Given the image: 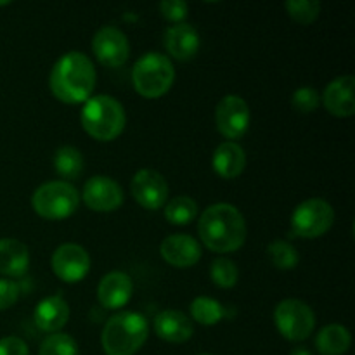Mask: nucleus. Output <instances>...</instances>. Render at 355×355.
<instances>
[{
    "instance_id": "obj_34",
    "label": "nucleus",
    "mask_w": 355,
    "mask_h": 355,
    "mask_svg": "<svg viewBox=\"0 0 355 355\" xmlns=\"http://www.w3.org/2000/svg\"><path fill=\"white\" fill-rule=\"evenodd\" d=\"M291 355H312V354L309 352L307 349H304V347H298V349H295L293 352H291Z\"/></svg>"
},
{
    "instance_id": "obj_25",
    "label": "nucleus",
    "mask_w": 355,
    "mask_h": 355,
    "mask_svg": "<svg viewBox=\"0 0 355 355\" xmlns=\"http://www.w3.org/2000/svg\"><path fill=\"white\" fill-rule=\"evenodd\" d=\"M198 203L189 196H175L165 207V218L173 225H187L196 218Z\"/></svg>"
},
{
    "instance_id": "obj_19",
    "label": "nucleus",
    "mask_w": 355,
    "mask_h": 355,
    "mask_svg": "<svg viewBox=\"0 0 355 355\" xmlns=\"http://www.w3.org/2000/svg\"><path fill=\"white\" fill-rule=\"evenodd\" d=\"M155 331L158 338L168 343H184L193 336L191 319L180 311H163L155 319Z\"/></svg>"
},
{
    "instance_id": "obj_20",
    "label": "nucleus",
    "mask_w": 355,
    "mask_h": 355,
    "mask_svg": "<svg viewBox=\"0 0 355 355\" xmlns=\"http://www.w3.org/2000/svg\"><path fill=\"white\" fill-rule=\"evenodd\" d=\"M211 166H214L215 173L220 175L222 179H236V177H239L245 172V149L239 144H236V142H222V144L217 146V149L214 151Z\"/></svg>"
},
{
    "instance_id": "obj_33",
    "label": "nucleus",
    "mask_w": 355,
    "mask_h": 355,
    "mask_svg": "<svg viewBox=\"0 0 355 355\" xmlns=\"http://www.w3.org/2000/svg\"><path fill=\"white\" fill-rule=\"evenodd\" d=\"M0 355H30L26 342L17 336H6L0 340Z\"/></svg>"
},
{
    "instance_id": "obj_6",
    "label": "nucleus",
    "mask_w": 355,
    "mask_h": 355,
    "mask_svg": "<svg viewBox=\"0 0 355 355\" xmlns=\"http://www.w3.org/2000/svg\"><path fill=\"white\" fill-rule=\"evenodd\" d=\"M80 205V194L64 180H52L38 187L31 196L35 214L47 220H62L71 217Z\"/></svg>"
},
{
    "instance_id": "obj_29",
    "label": "nucleus",
    "mask_w": 355,
    "mask_h": 355,
    "mask_svg": "<svg viewBox=\"0 0 355 355\" xmlns=\"http://www.w3.org/2000/svg\"><path fill=\"white\" fill-rule=\"evenodd\" d=\"M38 355H78V347L69 335L52 333L44 340Z\"/></svg>"
},
{
    "instance_id": "obj_21",
    "label": "nucleus",
    "mask_w": 355,
    "mask_h": 355,
    "mask_svg": "<svg viewBox=\"0 0 355 355\" xmlns=\"http://www.w3.org/2000/svg\"><path fill=\"white\" fill-rule=\"evenodd\" d=\"M30 267V252L17 239H0V274L7 277H23Z\"/></svg>"
},
{
    "instance_id": "obj_16",
    "label": "nucleus",
    "mask_w": 355,
    "mask_h": 355,
    "mask_svg": "<svg viewBox=\"0 0 355 355\" xmlns=\"http://www.w3.org/2000/svg\"><path fill=\"white\" fill-rule=\"evenodd\" d=\"M354 76H338L333 82L328 83L324 89L321 101L326 110L338 118H349L355 113V101H354Z\"/></svg>"
},
{
    "instance_id": "obj_13",
    "label": "nucleus",
    "mask_w": 355,
    "mask_h": 355,
    "mask_svg": "<svg viewBox=\"0 0 355 355\" xmlns=\"http://www.w3.org/2000/svg\"><path fill=\"white\" fill-rule=\"evenodd\" d=\"M83 201L94 211H114L123 203L120 184L106 175L92 177L83 186Z\"/></svg>"
},
{
    "instance_id": "obj_12",
    "label": "nucleus",
    "mask_w": 355,
    "mask_h": 355,
    "mask_svg": "<svg viewBox=\"0 0 355 355\" xmlns=\"http://www.w3.org/2000/svg\"><path fill=\"white\" fill-rule=\"evenodd\" d=\"M134 200L146 210H159L168 198V184L165 177L151 168L139 170L130 182Z\"/></svg>"
},
{
    "instance_id": "obj_17",
    "label": "nucleus",
    "mask_w": 355,
    "mask_h": 355,
    "mask_svg": "<svg viewBox=\"0 0 355 355\" xmlns=\"http://www.w3.org/2000/svg\"><path fill=\"white\" fill-rule=\"evenodd\" d=\"M165 47L177 61H189L200 51V33L193 24H173L165 33Z\"/></svg>"
},
{
    "instance_id": "obj_3",
    "label": "nucleus",
    "mask_w": 355,
    "mask_h": 355,
    "mask_svg": "<svg viewBox=\"0 0 355 355\" xmlns=\"http://www.w3.org/2000/svg\"><path fill=\"white\" fill-rule=\"evenodd\" d=\"M149 335L148 319L139 312H120L107 319L101 335L106 355H134Z\"/></svg>"
},
{
    "instance_id": "obj_30",
    "label": "nucleus",
    "mask_w": 355,
    "mask_h": 355,
    "mask_svg": "<svg viewBox=\"0 0 355 355\" xmlns=\"http://www.w3.org/2000/svg\"><path fill=\"white\" fill-rule=\"evenodd\" d=\"M319 104H321V96H319L318 90L311 89V87H302V89L295 90L293 96H291V106L302 114L314 113Z\"/></svg>"
},
{
    "instance_id": "obj_35",
    "label": "nucleus",
    "mask_w": 355,
    "mask_h": 355,
    "mask_svg": "<svg viewBox=\"0 0 355 355\" xmlns=\"http://www.w3.org/2000/svg\"><path fill=\"white\" fill-rule=\"evenodd\" d=\"M0 6H9V2H0Z\"/></svg>"
},
{
    "instance_id": "obj_5",
    "label": "nucleus",
    "mask_w": 355,
    "mask_h": 355,
    "mask_svg": "<svg viewBox=\"0 0 355 355\" xmlns=\"http://www.w3.org/2000/svg\"><path fill=\"white\" fill-rule=\"evenodd\" d=\"M175 69L172 61L159 52H148L137 59L132 69V82L139 96L146 99H158L165 96L173 85Z\"/></svg>"
},
{
    "instance_id": "obj_1",
    "label": "nucleus",
    "mask_w": 355,
    "mask_h": 355,
    "mask_svg": "<svg viewBox=\"0 0 355 355\" xmlns=\"http://www.w3.org/2000/svg\"><path fill=\"white\" fill-rule=\"evenodd\" d=\"M49 87L61 103H87L96 87V68L89 55L78 51L61 55L49 76Z\"/></svg>"
},
{
    "instance_id": "obj_32",
    "label": "nucleus",
    "mask_w": 355,
    "mask_h": 355,
    "mask_svg": "<svg viewBox=\"0 0 355 355\" xmlns=\"http://www.w3.org/2000/svg\"><path fill=\"white\" fill-rule=\"evenodd\" d=\"M19 286L14 281L0 279V311L10 309L19 298Z\"/></svg>"
},
{
    "instance_id": "obj_2",
    "label": "nucleus",
    "mask_w": 355,
    "mask_h": 355,
    "mask_svg": "<svg viewBox=\"0 0 355 355\" xmlns=\"http://www.w3.org/2000/svg\"><path fill=\"white\" fill-rule=\"evenodd\" d=\"M198 232L208 250L217 253H232L245 245L246 220L234 205L217 203L203 211L198 224Z\"/></svg>"
},
{
    "instance_id": "obj_18",
    "label": "nucleus",
    "mask_w": 355,
    "mask_h": 355,
    "mask_svg": "<svg viewBox=\"0 0 355 355\" xmlns=\"http://www.w3.org/2000/svg\"><path fill=\"white\" fill-rule=\"evenodd\" d=\"M69 319V307L61 295L47 297L35 307L33 321L45 333H58Z\"/></svg>"
},
{
    "instance_id": "obj_11",
    "label": "nucleus",
    "mask_w": 355,
    "mask_h": 355,
    "mask_svg": "<svg viewBox=\"0 0 355 355\" xmlns=\"http://www.w3.org/2000/svg\"><path fill=\"white\" fill-rule=\"evenodd\" d=\"M52 270L64 283H80L90 270V255L83 246L64 243L52 253Z\"/></svg>"
},
{
    "instance_id": "obj_26",
    "label": "nucleus",
    "mask_w": 355,
    "mask_h": 355,
    "mask_svg": "<svg viewBox=\"0 0 355 355\" xmlns=\"http://www.w3.org/2000/svg\"><path fill=\"white\" fill-rule=\"evenodd\" d=\"M267 253H269V259L272 262V266L281 270L295 269L298 263V253L295 250V246L291 243L283 241V239L270 243L267 246Z\"/></svg>"
},
{
    "instance_id": "obj_9",
    "label": "nucleus",
    "mask_w": 355,
    "mask_h": 355,
    "mask_svg": "<svg viewBox=\"0 0 355 355\" xmlns=\"http://www.w3.org/2000/svg\"><path fill=\"white\" fill-rule=\"evenodd\" d=\"M215 125L217 130L231 142H234V139H241L250 127V107L246 101L236 94L222 97L215 107Z\"/></svg>"
},
{
    "instance_id": "obj_24",
    "label": "nucleus",
    "mask_w": 355,
    "mask_h": 355,
    "mask_svg": "<svg viewBox=\"0 0 355 355\" xmlns=\"http://www.w3.org/2000/svg\"><path fill=\"white\" fill-rule=\"evenodd\" d=\"M225 315L224 305L210 297H198L191 304V318L203 326H214Z\"/></svg>"
},
{
    "instance_id": "obj_4",
    "label": "nucleus",
    "mask_w": 355,
    "mask_h": 355,
    "mask_svg": "<svg viewBox=\"0 0 355 355\" xmlns=\"http://www.w3.org/2000/svg\"><path fill=\"white\" fill-rule=\"evenodd\" d=\"M80 121L87 134L101 142L114 141L123 132L127 116L125 110L114 97L94 96L83 106Z\"/></svg>"
},
{
    "instance_id": "obj_36",
    "label": "nucleus",
    "mask_w": 355,
    "mask_h": 355,
    "mask_svg": "<svg viewBox=\"0 0 355 355\" xmlns=\"http://www.w3.org/2000/svg\"><path fill=\"white\" fill-rule=\"evenodd\" d=\"M200 355H210V354H200Z\"/></svg>"
},
{
    "instance_id": "obj_8",
    "label": "nucleus",
    "mask_w": 355,
    "mask_h": 355,
    "mask_svg": "<svg viewBox=\"0 0 355 355\" xmlns=\"http://www.w3.org/2000/svg\"><path fill=\"white\" fill-rule=\"evenodd\" d=\"M335 222V210L321 198H312L295 208L291 215V231L304 239L321 238L331 229Z\"/></svg>"
},
{
    "instance_id": "obj_14",
    "label": "nucleus",
    "mask_w": 355,
    "mask_h": 355,
    "mask_svg": "<svg viewBox=\"0 0 355 355\" xmlns=\"http://www.w3.org/2000/svg\"><path fill=\"white\" fill-rule=\"evenodd\" d=\"M159 253L168 266L186 269L200 262L201 246L187 234H170L159 245Z\"/></svg>"
},
{
    "instance_id": "obj_7",
    "label": "nucleus",
    "mask_w": 355,
    "mask_h": 355,
    "mask_svg": "<svg viewBox=\"0 0 355 355\" xmlns=\"http://www.w3.org/2000/svg\"><path fill=\"white\" fill-rule=\"evenodd\" d=\"M277 331L290 342H304L314 333L315 314L305 302L286 298L279 302L274 311Z\"/></svg>"
},
{
    "instance_id": "obj_27",
    "label": "nucleus",
    "mask_w": 355,
    "mask_h": 355,
    "mask_svg": "<svg viewBox=\"0 0 355 355\" xmlns=\"http://www.w3.org/2000/svg\"><path fill=\"white\" fill-rule=\"evenodd\" d=\"M210 277L214 284L220 288H232L236 286L239 279V270L236 263L229 259H217L211 262L210 267Z\"/></svg>"
},
{
    "instance_id": "obj_31",
    "label": "nucleus",
    "mask_w": 355,
    "mask_h": 355,
    "mask_svg": "<svg viewBox=\"0 0 355 355\" xmlns=\"http://www.w3.org/2000/svg\"><path fill=\"white\" fill-rule=\"evenodd\" d=\"M158 9L165 19L179 24L180 21L186 19L189 7H187V3L182 2V0H165V2L159 3Z\"/></svg>"
},
{
    "instance_id": "obj_22",
    "label": "nucleus",
    "mask_w": 355,
    "mask_h": 355,
    "mask_svg": "<svg viewBox=\"0 0 355 355\" xmlns=\"http://www.w3.org/2000/svg\"><path fill=\"white\" fill-rule=\"evenodd\" d=\"M352 345V335L342 324L324 326L315 336V349L321 355H343Z\"/></svg>"
},
{
    "instance_id": "obj_28",
    "label": "nucleus",
    "mask_w": 355,
    "mask_h": 355,
    "mask_svg": "<svg viewBox=\"0 0 355 355\" xmlns=\"http://www.w3.org/2000/svg\"><path fill=\"white\" fill-rule=\"evenodd\" d=\"M291 19L300 24H311L321 14V3L318 0H290L284 3Z\"/></svg>"
},
{
    "instance_id": "obj_23",
    "label": "nucleus",
    "mask_w": 355,
    "mask_h": 355,
    "mask_svg": "<svg viewBox=\"0 0 355 355\" xmlns=\"http://www.w3.org/2000/svg\"><path fill=\"white\" fill-rule=\"evenodd\" d=\"M83 156L73 146H62L55 151L54 155V166L55 172L62 177V179L73 180L76 177L82 175L83 172Z\"/></svg>"
},
{
    "instance_id": "obj_10",
    "label": "nucleus",
    "mask_w": 355,
    "mask_h": 355,
    "mask_svg": "<svg viewBox=\"0 0 355 355\" xmlns=\"http://www.w3.org/2000/svg\"><path fill=\"white\" fill-rule=\"evenodd\" d=\"M92 52L97 61L107 68H120L128 61L130 44L116 26H103L92 38Z\"/></svg>"
},
{
    "instance_id": "obj_15",
    "label": "nucleus",
    "mask_w": 355,
    "mask_h": 355,
    "mask_svg": "<svg viewBox=\"0 0 355 355\" xmlns=\"http://www.w3.org/2000/svg\"><path fill=\"white\" fill-rule=\"evenodd\" d=\"M132 293H134V283H132L130 276L121 270H113V272L106 274L97 286V298H99L101 305L110 311H116V309L127 305L130 302Z\"/></svg>"
}]
</instances>
